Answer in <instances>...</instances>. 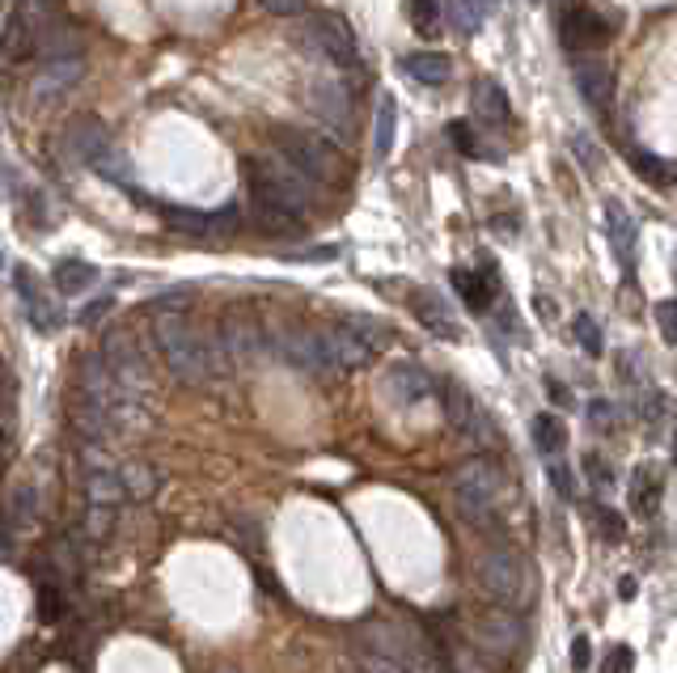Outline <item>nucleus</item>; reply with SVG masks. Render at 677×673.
<instances>
[{
  "label": "nucleus",
  "instance_id": "nucleus-1",
  "mask_svg": "<svg viewBox=\"0 0 677 673\" xmlns=\"http://www.w3.org/2000/svg\"><path fill=\"white\" fill-rule=\"evenodd\" d=\"M153 343H157V352H161L169 373L178 381H187V386H204V381L220 378L225 364H229L220 339L199 335L190 326V318L178 314V310H157V318H153Z\"/></svg>",
  "mask_w": 677,
  "mask_h": 673
},
{
  "label": "nucleus",
  "instance_id": "nucleus-2",
  "mask_svg": "<svg viewBox=\"0 0 677 673\" xmlns=\"http://www.w3.org/2000/svg\"><path fill=\"white\" fill-rule=\"evenodd\" d=\"M246 187H251L254 212H279V216L305 221V212L314 204L310 178H301L288 162H275V157H251L246 162Z\"/></svg>",
  "mask_w": 677,
  "mask_h": 673
},
{
  "label": "nucleus",
  "instance_id": "nucleus-3",
  "mask_svg": "<svg viewBox=\"0 0 677 673\" xmlns=\"http://www.w3.org/2000/svg\"><path fill=\"white\" fill-rule=\"evenodd\" d=\"M275 148H279V157H284L301 178H310V183H338V178L347 174V162H343L338 145H331V140L317 136V131L279 127V131H275Z\"/></svg>",
  "mask_w": 677,
  "mask_h": 673
},
{
  "label": "nucleus",
  "instance_id": "nucleus-4",
  "mask_svg": "<svg viewBox=\"0 0 677 673\" xmlns=\"http://www.w3.org/2000/svg\"><path fill=\"white\" fill-rule=\"evenodd\" d=\"M474 581H479V589H483L496 606H521V602H529V593H533L526 559L504 547H487L483 555L474 559Z\"/></svg>",
  "mask_w": 677,
  "mask_h": 673
},
{
  "label": "nucleus",
  "instance_id": "nucleus-5",
  "mask_svg": "<svg viewBox=\"0 0 677 673\" xmlns=\"http://www.w3.org/2000/svg\"><path fill=\"white\" fill-rule=\"evenodd\" d=\"M496 496H500V466L491 458H470V462L458 466V475H453L458 517H465L470 526H487Z\"/></svg>",
  "mask_w": 677,
  "mask_h": 673
},
{
  "label": "nucleus",
  "instance_id": "nucleus-6",
  "mask_svg": "<svg viewBox=\"0 0 677 673\" xmlns=\"http://www.w3.org/2000/svg\"><path fill=\"white\" fill-rule=\"evenodd\" d=\"M305 42L314 47L317 56L335 68H356L360 64V47H356V30L352 21L335 13V9H317L305 18Z\"/></svg>",
  "mask_w": 677,
  "mask_h": 673
},
{
  "label": "nucleus",
  "instance_id": "nucleus-7",
  "mask_svg": "<svg viewBox=\"0 0 677 673\" xmlns=\"http://www.w3.org/2000/svg\"><path fill=\"white\" fill-rule=\"evenodd\" d=\"M102 360L106 369H110V378H115V386H119L136 407H145V394H148L145 348L127 335V331H110V335L102 339Z\"/></svg>",
  "mask_w": 677,
  "mask_h": 673
},
{
  "label": "nucleus",
  "instance_id": "nucleus-8",
  "mask_svg": "<svg viewBox=\"0 0 677 673\" xmlns=\"http://www.w3.org/2000/svg\"><path fill=\"white\" fill-rule=\"evenodd\" d=\"M441 399H444V416H449V423H453L470 445L487 449V445L500 441L496 423L487 420V411L470 399V390H465V386H458V381H441Z\"/></svg>",
  "mask_w": 677,
  "mask_h": 673
},
{
  "label": "nucleus",
  "instance_id": "nucleus-9",
  "mask_svg": "<svg viewBox=\"0 0 677 673\" xmlns=\"http://www.w3.org/2000/svg\"><path fill=\"white\" fill-rule=\"evenodd\" d=\"M474 648L491 661H508V656H517V648L526 644V623L517 618V614L508 611H487L474 618Z\"/></svg>",
  "mask_w": 677,
  "mask_h": 673
},
{
  "label": "nucleus",
  "instance_id": "nucleus-10",
  "mask_svg": "<svg viewBox=\"0 0 677 673\" xmlns=\"http://www.w3.org/2000/svg\"><path fill=\"white\" fill-rule=\"evenodd\" d=\"M63 153H68L77 166L98 169L115 148H110V136H106L98 115H72L68 127H63Z\"/></svg>",
  "mask_w": 677,
  "mask_h": 673
},
{
  "label": "nucleus",
  "instance_id": "nucleus-11",
  "mask_svg": "<svg viewBox=\"0 0 677 673\" xmlns=\"http://www.w3.org/2000/svg\"><path fill=\"white\" fill-rule=\"evenodd\" d=\"M275 352L288 360L293 369H301V373H314V378L338 373L331 352H326L322 331H284V335H275Z\"/></svg>",
  "mask_w": 677,
  "mask_h": 673
},
{
  "label": "nucleus",
  "instance_id": "nucleus-12",
  "mask_svg": "<svg viewBox=\"0 0 677 673\" xmlns=\"http://www.w3.org/2000/svg\"><path fill=\"white\" fill-rule=\"evenodd\" d=\"M85 77V56H56V60L42 64V72L30 85V98L39 106H51L56 98H63L68 89H77Z\"/></svg>",
  "mask_w": 677,
  "mask_h": 673
},
{
  "label": "nucleus",
  "instance_id": "nucleus-13",
  "mask_svg": "<svg viewBox=\"0 0 677 673\" xmlns=\"http://www.w3.org/2000/svg\"><path fill=\"white\" fill-rule=\"evenodd\" d=\"M606 39H610V21L601 18V13H592L585 4L563 9V18H559V42H563L568 51H592V47H601Z\"/></svg>",
  "mask_w": 677,
  "mask_h": 673
},
{
  "label": "nucleus",
  "instance_id": "nucleus-14",
  "mask_svg": "<svg viewBox=\"0 0 677 673\" xmlns=\"http://www.w3.org/2000/svg\"><path fill=\"white\" fill-rule=\"evenodd\" d=\"M441 390V381L432 378L423 364H415V360H399L390 373H385V394L399 402V407H415V402H423L428 394H436Z\"/></svg>",
  "mask_w": 677,
  "mask_h": 673
},
{
  "label": "nucleus",
  "instance_id": "nucleus-15",
  "mask_svg": "<svg viewBox=\"0 0 677 673\" xmlns=\"http://www.w3.org/2000/svg\"><path fill=\"white\" fill-rule=\"evenodd\" d=\"M576 89H580V98L592 106V110H610L614 106V68L606 60H597V56H585V60H576Z\"/></svg>",
  "mask_w": 677,
  "mask_h": 673
},
{
  "label": "nucleus",
  "instance_id": "nucleus-16",
  "mask_svg": "<svg viewBox=\"0 0 677 673\" xmlns=\"http://www.w3.org/2000/svg\"><path fill=\"white\" fill-rule=\"evenodd\" d=\"M310 106L317 110V119L326 127H335L338 136L352 127V98H347V89L335 81H314L310 85Z\"/></svg>",
  "mask_w": 677,
  "mask_h": 673
},
{
  "label": "nucleus",
  "instance_id": "nucleus-17",
  "mask_svg": "<svg viewBox=\"0 0 677 673\" xmlns=\"http://www.w3.org/2000/svg\"><path fill=\"white\" fill-rule=\"evenodd\" d=\"M660 496H665V479H660V470L653 462L635 466L631 475V487H627V505L639 521H653L656 508H660Z\"/></svg>",
  "mask_w": 677,
  "mask_h": 673
},
{
  "label": "nucleus",
  "instance_id": "nucleus-18",
  "mask_svg": "<svg viewBox=\"0 0 677 673\" xmlns=\"http://www.w3.org/2000/svg\"><path fill=\"white\" fill-rule=\"evenodd\" d=\"M322 339H326V352H331L338 373L360 369V364H369V357H373V348H369V343H364L347 322H338V326H331V331H322Z\"/></svg>",
  "mask_w": 677,
  "mask_h": 673
},
{
  "label": "nucleus",
  "instance_id": "nucleus-19",
  "mask_svg": "<svg viewBox=\"0 0 677 673\" xmlns=\"http://www.w3.org/2000/svg\"><path fill=\"white\" fill-rule=\"evenodd\" d=\"M13 289H18L21 305H26V314H30V322H35L39 331H56V326H60V314H56V305L42 296V289L35 284L30 267H13Z\"/></svg>",
  "mask_w": 677,
  "mask_h": 673
},
{
  "label": "nucleus",
  "instance_id": "nucleus-20",
  "mask_svg": "<svg viewBox=\"0 0 677 673\" xmlns=\"http://www.w3.org/2000/svg\"><path fill=\"white\" fill-rule=\"evenodd\" d=\"M35 47H39V30H35L30 13H13L0 26V56L9 64H26L35 56Z\"/></svg>",
  "mask_w": 677,
  "mask_h": 673
},
{
  "label": "nucleus",
  "instance_id": "nucleus-21",
  "mask_svg": "<svg viewBox=\"0 0 677 673\" xmlns=\"http://www.w3.org/2000/svg\"><path fill=\"white\" fill-rule=\"evenodd\" d=\"M411 305H415V318H420L423 326H428V335H436V339H462L458 322H453V314L444 310V301H441L436 293H415V296H411Z\"/></svg>",
  "mask_w": 677,
  "mask_h": 673
},
{
  "label": "nucleus",
  "instance_id": "nucleus-22",
  "mask_svg": "<svg viewBox=\"0 0 677 673\" xmlns=\"http://www.w3.org/2000/svg\"><path fill=\"white\" fill-rule=\"evenodd\" d=\"M161 216H166L174 230L183 233H199V237H208V233H220L233 225V208L225 212H187V208H161Z\"/></svg>",
  "mask_w": 677,
  "mask_h": 673
},
{
  "label": "nucleus",
  "instance_id": "nucleus-23",
  "mask_svg": "<svg viewBox=\"0 0 677 673\" xmlns=\"http://www.w3.org/2000/svg\"><path fill=\"white\" fill-rule=\"evenodd\" d=\"M474 115L483 119V124H512V106H508V94L500 89L496 81H474Z\"/></svg>",
  "mask_w": 677,
  "mask_h": 673
},
{
  "label": "nucleus",
  "instance_id": "nucleus-24",
  "mask_svg": "<svg viewBox=\"0 0 677 673\" xmlns=\"http://www.w3.org/2000/svg\"><path fill=\"white\" fill-rule=\"evenodd\" d=\"M453 289H458V296L465 301V310H470V314H487V305H491V293H496L491 275H487V272H470V267H458V272H453Z\"/></svg>",
  "mask_w": 677,
  "mask_h": 673
},
{
  "label": "nucleus",
  "instance_id": "nucleus-25",
  "mask_svg": "<svg viewBox=\"0 0 677 673\" xmlns=\"http://www.w3.org/2000/svg\"><path fill=\"white\" fill-rule=\"evenodd\" d=\"M402 68H406V77H415L420 85H444L453 77V60L441 56V51H415V56L402 60Z\"/></svg>",
  "mask_w": 677,
  "mask_h": 673
},
{
  "label": "nucleus",
  "instance_id": "nucleus-26",
  "mask_svg": "<svg viewBox=\"0 0 677 673\" xmlns=\"http://www.w3.org/2000/svg\"><path fill=\"white\" fill-rule=\"evenodd\" d=\"M606 230H610V246L618 254V263H631L635 254V221L627 216L622 204H606Z\"/></svg>",
  "mask_w": 677,
  "mask_h": 673
},
{
  "label": "nucleus",
  "instance_id": "nucleus-27",
  "mask_svg": "<svg viewBox=\"0 0 677 673\" xmlns=\"http://www.w3.org/2000/svg\"><path fill=\"white\" fill-rule=\"evenodd\" d=\"M394 131H399V103H394V94H381L377 124H373V153H377V157H390Z\"/></svg>",
  "mask_w": 677,
  "mask_h": 673
},
{
  "label": "nucleus",
  "instance_id": "nucleus-28",
  "mask_svg": "<svg viewBox=\"0 0 677 673\" xmlns=\"http://www.w3.org/2000/svg\"><path fill=\"white\" fill-rule=\"evenodd\" d=\"M94 280H98V267H89L81 259H63V263H56V289H60L63 296H77V293H85V289H94Z\"/></svg>",
  "mask_w": 677,
  "mask_h": 673
},
{
  "label": "nucleus",
  "instance_id": "nucleus-29",
  "mask_svg": "<svg viewBox=\"0 0 677 673\" xmlns=\"http://www.w3.org/2000/svg\"><path fill=\"white\" fill-rule=\"evenodd\" d=\"M533 441H538V453H542V458H555V453L568 445V428H563L559 416L542 411V416L533 420Z\"/></svg>",
  "mask_w": 677,
  "mask_h": 673
},
{
  "label": "nucleus",
  "instance_id": "nucleus-30",
  "mask_svg": "<svg viewBox=\"0 0 677 673\" xmlns=\"http://www.w3.org/2000/svg\"><path fill=\"white\" fill-rule=\"evenodd\" d=\"M627 162L635 166V174L644 178V183H653V187H665V183H674L677 169L669 162H660L653 153H639V148H627Z\"/></svg>",
  "mask_w": 677,
  "mask_h": 673
},
{
  "label": "nucleus",
  "instance_id": "nucleus-31",
  "mask_svg": "<svg viewBox=\"0 0 677 673\" xmlns=\"http://www.w3.org/2000/svg\"><path fill=\"white\" fill-rule=\"evenodd\" d=\"M119 475H124V496H127V500H148V496H153V491L161 487L157 470H153V466H145V462L124 466Z\"/></svg>",
  "mask_w": 677,
  "mask_h": 673
},
{
  "label": "nucleus",
  "instance_id": "nucleus-32",
  "mask_svg": "<svg viewBox=\"0 0 677 673\" xmlns=\"http://www.w3.org/2000/svg\"><path fill=\"white\" fill-rule=\"evenodd\" d=\"M449 21H453L462 35H479V26H483V4H479V0H449Z\"/></svg>",
  "mask_w": 677,
  "mask_h": 673
},
{
  "label": "nucleus",
  "instance_id": "nucleus-33",
  "mask_svg": "<svg viewBox=\"0 0 677 673\" xmlns=\"http://www.w3.org/2000/svg\"><path fill=\"white\" fill-rule=\"evenodd\" d=\"M406 18L420 35H436L441 26V4L436 0H406Z\"/></svg>",
  "mask_w": 677,
  "mask_h": 673
},
{
  "label": "nucleus",
  "instance_id": "nucleus-34",
  "mask_svg": "<svg viewBox=\"0 0 677 673\" xmlns=\"http://www.w3.org/2000/svg\"><path fill=\"white\" fill-rule=\"evenodd\" d=\"M449 140H453V148L465 153V157H491V148L479 145V131H474L470 124H462V119H453V124H449Z\"/></svg>",
  "mask_w": 677,
  "mask_h": 673
},
{
  "label": "nucleus",
  "instance_id": "nucleus-35",
  "mask_svg": "<svg viewBox=\"0 0 677 673\" xmlns=\"http://www.w3.org/2000/svg\"><path fill=\"white\" fill-rule=\"evenodd\" d=\"M35 508H39L35 484H30V479H21L18 491H13V505H9V513H13V521H9V526H26V521L35 517Z\"/></svg>",
  "mask_w": 677,
  "mask_h": 673
},
{
  "label": "nucleus",
  "instance_id": "nucleus-36",
  "mask_svg": "<svg viewBox=\"0 0 677 673\" xmlns=\"http://www.w3.org/2000/svg\"><path fill=\"white\" fill-rule=\"evenodd\" d=\"M592 529H597L606 543H622V534H627V521H622L614 508L597 505V508H592Z\"/></svg>",
  "mask_w": 677,
  "mask_h": 673
},
{
  "label": "nucleus",
  "instance_id": "nucleus-37",
  "mask_svg": "<svg viewBox=\"0 0 677 673\" xmlns=\"http://www.w3.org/2000/svg\"><path fill=\"white\" fill-rule=\"evenodd\" d=\"M571 331H576V339H580V348L589 352V357H601V348H606V339H601V326L592 322L589 314H580L576 322H571Z\"/></svg>",
  "mask_w": 677,
  "mask_h": 673
},
{
  "label": "nucleus",
  "instance_id": "nucleus-38",
  "mask_svg": "<svg viewBox=\"0 0 677 673\" xmlns=\"http://www.w3.org/2000/svg\"><path fill=\"white\" fill-rule=\"evenodd\" d=\"M356 661L364 665V673H415V670H406L402 661L381 656V653H373V648H356Z\"/></svg>",
  "mask_w": 677,
  "mask_h": 673
},
{
  "label": "nucleus",
  "instance_id": "nucleus-39",
  "mask_svg": "<svg viewBox=\"0 0 677 673\" xmlns=\"http://www.w3.org/2000/svg\"><path fill=\"white\" fill-rule=\"evenodd\" d=\"M343 322H347V326H352V331H356V335L364 339L373 352H377L381 343H385V335H390V331H385L381 322H373V318H356V314H352V318H343Z\"/></svg>",
  "mask_w": 677,
  "mask_h": 673
},
{
  "label": "nucleus",
  "instance_id": "nucleus-40",
  "mask_svg": "<svg viewBox=\"0 0 677 673\" xmlns=\"http://www.w3.org/2000/svg\"><path fill=\"white\" fill-rule=\"evenodd\" d=\"M656 326H660L665 343L677 348V301H660V305H656Z\"/></svg>",
  "mask_w": 677,
  "mask_h": 673
},
{
  "label": "nucleus",
  "instance_id": "nucleus-41",
  "mask_svg": "<svg viewBox=\"0 0 677 673\" xmlns=\"http://www.w3.org/2000/svg\"><path fill=\"white\" fill-rule=\"evenodd\" d=\"M631 670H635V653L627 648V644L610 648V656L601 661V673H631Z\"/></svg>",
  "mask_w": 677,
  "mask_h": 673
},
{
  "label": "nucleus",
  "instance_id": "nucleus-42",
  "mask_svg": "<svg viewBox=\"0 0 677 673\" xmlns=\"http://www.w3.org/2000/svg\"><path fill=\"white\" fill-rule=\"evenodd\" d=\"M589 423H592V428H601V432H614V428H618V420H614L610 402H589Z\"/></svg>",
  "mask_w": 677,
  "mask_h": 673
},
{
  "label": "nucleus",
  "instance_id": "nucleus-43",
  "mask_svg": "<svg viewBox=\"0 0 677 673\" xmlns=\"http://www.w3.org/2000/svg\"><path fill=\"white\" fill-rule=\"evenodd\" d=\"M592 661V644L585 640V635H576V644H571V665H576V673H585Z\"/></svg>",
  "mask_w": 677,
  "mask_h": 673
},
{
  "label": "nucleus",
  "instance_id": "nucleus-44",
  "mask_svg": "<svg viewBox=\"0 0 677 673\" xmlns=\"http://www.w3.org/2000/svg\"><path fill=\"white\" fill-rule=\"evenodd\" d=\"M305 4H310V0H263V9H267V13H279V18H293Z\"/></svg>",
  "mask_w": 677,
  "mask_h": 673
},
{
  "label": "nucleus",
  "instance_id": "nucleus-45",
  "mask_svg": "<svg viewBox=\"0 0 677 673\" xmlns=\"http://www.w3.org/2000/svg\"><path fill=\"white\" fill-rule=\"evenodd\" d=\"M585 470H589V475H592V484H601V487H610V484H614L610 466L601 462L597 453H592V458H585Z\"/></svg>",
  "mask_w": 677,
  "mask_h": 673
},
{
  "label": "nucleus",
  "instance_id": "nucleus-46",
  "mask_svg": "<svg viewBox=\"0 0 677 673\" xmlns=\"http://www.w3.org/2000/svg\"><path fill=\"white\" fill-rule=\"evenodd\" d=\"M110 305H115L110 296H102V301H94V305H89V310H85V314H81V322H98V318H102L106 310H110Z\"/></svg>",
  "mask_w": 677,
  "mask_h": 673
},
{
  "label": "nucleus",
  "instance_id": "nucleus-47",
  "mask_svg": "<svg viewBox=\"0 0 677 673\" xmlns=\"http://www.w3.org/2000/svg\"><path fill=\"white\" fill-rule=\"evenodd\" d=\"M550 479H555V487H559L563 496H571V479H568V470H559V466H555V470H550Z\"/></svg>",
  "mask_w": 677,
  "mask_h": 673
},
{
  "label": "nucleus",
  "instance_id": "nucleus-48",
  "mask_svg": "<svg viewBox=\"0 0 677 673\" xmlns=\"http://www.w3.org/2000/svg\"><path fill=\"white\" fill-rule=\"evenodd\" d=\"M635 593H639V585H635V576H622V585H618V597H622V602H631Z\"/></svg>",
  "mask_w": 677,
  "mask_h": 673
},
{
  "label": "nucleus",
  "instance_id": "nucleus-49",
  "mask_svg": "<svg viewBox=\"0 0 677 673\" xmlns=\"http://www.w3.org/2000/svg\"><path fill=\"white\" fill-rule=\"evenodd\" d=\"M21 4H26V9H30V13H35V9H47V4H51V0H21Z\"/></svg>",
  "mask_w": 677,
  "mask_h": 673
},
{
  "label": "nucleus",
  "instance_id": "nucleus-50",
  "mask_svg": "<svg viewBox=\"0 0 677 673\" xmlns=\"http://www.w3.org/2000/svg\"><path fill=\"white\" fill-rule=\"evenodd\" d=\"M479 4H483V9H491V4H500V0H479Z\"/></svg>",
  "mask_w": 677,
  "mask_h": 673
},
{
  "label": "nucleus",
  "instance_id": "nucleus-51",
  "mask_svg": "<svg viewBox=\"0 0 677 673\" xmlns=\"http://www.w3.org/2000/svg\"><path fill=\"white\" fill-rule=\"evenodd\" d=\"M674 466H677V437H674Z\"/></svg>",
  "mask_w": 677,
  "mask_h": 673
},
{
  "label": "nucleus",
  "instance_id": "nucleus-52",
  "mask_svg": "<svg viewBox=\"0 0 677 673\" xmlns=\"http://www.w3.org/2000/svg\"><path fill=\"white\" fill-rule=\"evenodd\" d=\"M0 445H4V423H0Z\"/></svg>",
  "mask_w": 677,
  "mask_h": 673
},
{
  "label": "nucleus",
  "instance_id": "nucleus-53",
  "mask_svg": "<svg viewBox=\"0 0 677 673\" xmlns=\"http://www.w3.org/2000/svg\"><path fill=\"white\" fill-rule=\"evenodd\" d=\"M0 267H4V259H0Z\"/></svg>",
  "mask_w": 677,
  "mask_h": 673
},
{
  "label": "nucleus",
  "instance_id": "nucleus-54",
  "mask_svg": "<svg viewBox=\"0 0 677 673\" xmlns=\"http://www.w3.org/2000/svg\"><path fill=\"white\" fill-rule=\"evenodd\" d=\"M225 673H233V670H225Z\"/></svg>",
  "mask_w": 677,
  "mask_h": 673
}]
</instances>
